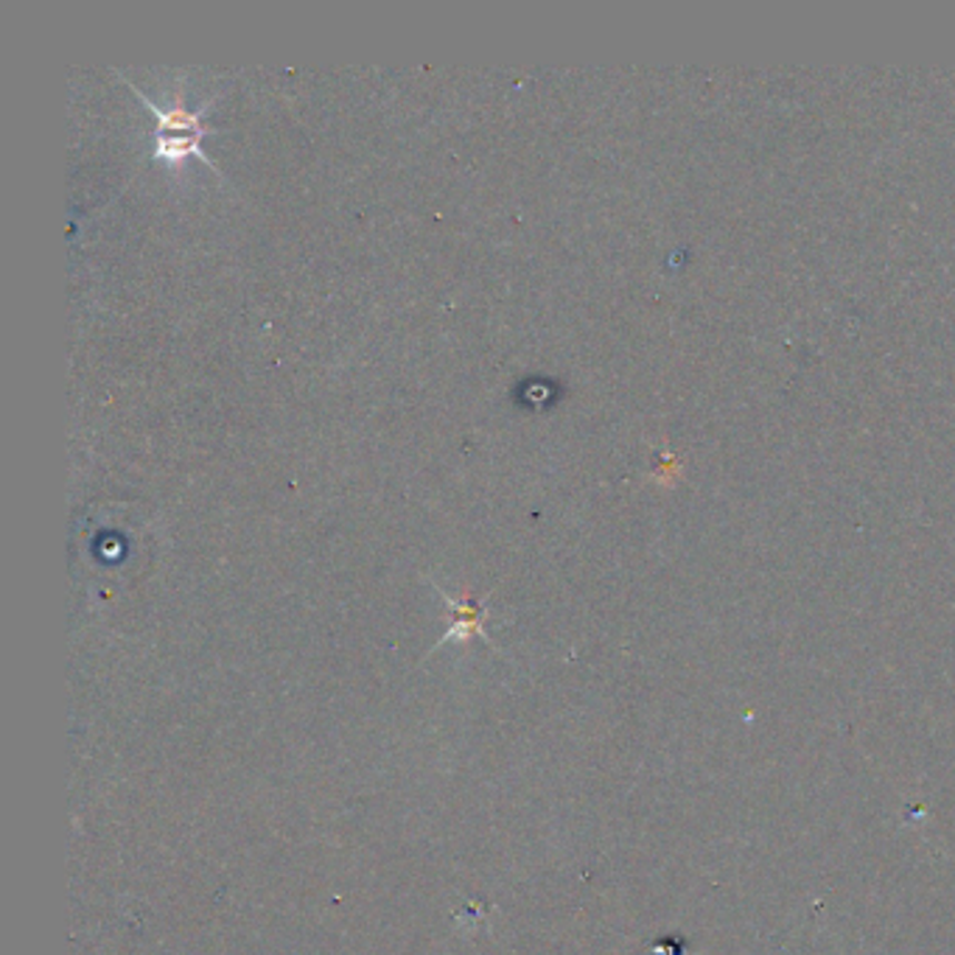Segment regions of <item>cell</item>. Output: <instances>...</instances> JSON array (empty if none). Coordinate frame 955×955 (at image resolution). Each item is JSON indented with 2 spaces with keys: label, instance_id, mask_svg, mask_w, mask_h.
Masks as SVG:
<instances>
[{
  "label": "cell",
  "instance_id": "obj_3",
  "mask_svg": "<svg viewBox=\"0 0 955 955\" xmlns=\"http://www.w3.org/2000/svg\"><path fill=\"white\" fill-rule=\"evenodd\" d=\"M443 597H446L449 608L454 611V622L452 628H449L446 639L443 642H449V639H469L471 633H482V620H485V608L480 606V602H471V600H454V597H449L446 591H443Z\"/></svg>",
  "mask_w": 955,
  "mask_h": 955
},
{
  "label": "cell",
  "instance_id": "obj_2",
  "mask_svg": "<svg viewBox=\"0 0 955 955\" xmlns=\"http://www.w3.org/2000/svg\"><path fill=\"white\" fill-rule=\"evenodd\" d=\"M155 157L157 160H166V163H183L186 157H197V160L208 163L210 168H216L214 160L205 155L203 138H199V135L157 132L155 135Z\"/></svg>",
  "mask_w": 955,
  "mask_h": 955
},
{
  "label": "cell",
  "instance_id": "obj_1",
  "mask_svg": "<svg viewBox=\"0 0 955 955\" xmlns=\"http://www.w3.org/2000/svg\"><path fill=\"white\" fill-rule=\"evenodd\" d=\"M112 70H116V73L121 76L124 81H127L129 90H132V93L138 96V99L144 101L146 107H149L151 116H155V121H157V127H160V132H166V135H199V138H203V135L214 132V129L205 124V110L210 107V101L199 105L197 110H188L186 101H183V96H174L171 105L163 107V105H157V101H151L149 96L140 90V87H135V81H129L127 76L121 73V70L118 68H112Z\"/></svg>",
  "mask_w": 955,
  "mask_h": 955
}]
</instances>
